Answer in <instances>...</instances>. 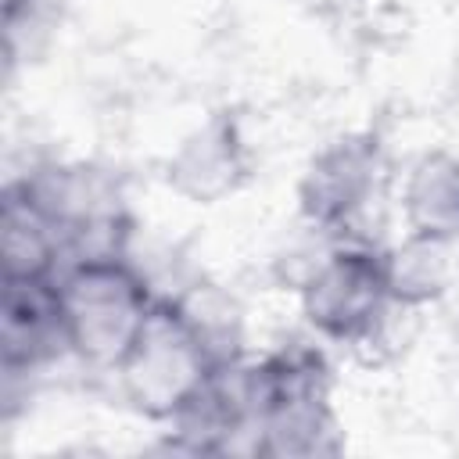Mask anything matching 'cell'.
Here are the masks:
<instances>
[{
  "mask_svg": "<svg viewBox=\"0 0 459 459\" xmlns=\"http://www.w3.org/2000/svg\"><path fill=\"white\" fill-rule=\"evenodd\" d=\"M402 212L409 233L459 244V158L448 151L420 154L405 176Z\"/></svg>",
  "mask_w": 459,
  "mask_h": 459,
  "instance_id": "cell-9",
  "label": "cell"
},
{
  "mask_svg": "<svg viewBox=\"0 0 459 459\" xmlns=\"http://www.w3.org/2000/svg\"><path fill=\"white\" fill-rule=\"evenodd\" d=\"M57 294L72 355L93 369H118L158 301L122 255L75 258L57 280Z\"/></svg>",
  "mask_w": 459,
  "mask_h": 459,
  "instance_id": "cell-2",
  "label": "cell"
},
{
  "mask_svg": "<svg viewBox=\"0 0 459 459\" xmlns=\"http://www.w3.org/2000/svg\"><path fill=\"white\" fill-rule=\"evenodd\" d=\"M115 373L126 402L140 416L154 423H172L179 409L204 387L215 366L179 319L176 305L169 298H158L140 337L133 341L129 355L118 362Z\"/></svg>",
  "mask_w": 459,
  "mask_h": 459,
  "instance_id": "cell-3",
  "label": "cell"
},
{
  "mask_svg": "<svg viewBox=\"0 0 459 459\" xmlns=\"http://www.w3.org/2000/svg\"><path fill=\"white\" fill-rule=\"evenodd\" d=\"M65 237L47 219V212L22 190V183L4 186L0 204V262L4 280H50L61 258Z\"/></svg>",
  "mask_w": 459,
  "mask_h": 459,
  "instance_id": "cell-8",
  "label": "cell"
},
{
  "mask_svg": "<svg viewBox=\"0 0 459 459\" xmlns=\"http://www.w3.org/2000/svg\"><path fill=\"white\" fill-rule=\"evenodd\" d=\"M169 301L176 305L179 319L186 323V330L194 333V341L201 344V351L215 369L244 362V316L240 305L222 287L197 280Z\"/></svg>",
  "mask_w": 459,
  "mask_h": 459,
  "instance_id": "cell-10",
  "label": "cell"
},
{
  "mask_svg": "<svg viewBox=\"0 0 459 459\" xmlns=\"http://www.w3.org/2000/svg\"><path fill=\"white\" fill-rule=\"evenodd\" d=\"M247 176H251V154L233 111L208 115L197 129H190L179 140V147L169 154L165 165L169 186L194 204H215L237 194Z\"/></svg>",
  "mask_w": 459,
  "mask_h": 459,
  "instance_id": "cell-6",
  "label": "cell"
},
{
  "mask_svg": "<svg viewBox=\"0 0 459 459\" xmlns=\"http://www.w3.org/2000/svg\"><path fill=\"white\" fill-rule=\"evenodd\" d=\"M391 305L384 255L362 244L326 251L301 280L305 323L341 344H366Z\"/></svg>",
  "mask_w": 459,
  "mask_h": 459,
  "instance_id": "cell-4",
  "label": "cell"
},
{
  "mask_svg": "<svg viewBox=\"0 0 459 459\" xmlns=\"http://www.w3.org/2000/svg\"><path fill=\"white\" fill-rule=\"evenodd\" d=\"M387 158L377 133H344L330 140L301 172L298 208L319 230H348L380 194Z\"/></svg>",
  "mask_w": 459,
  "mask_h": 459,
  "instance_id": "cell-5",
  "label": "cell"
},
{
  "mask_svg": "<svg viewBox=\"0 0 459 459\" xmlns=\"http://www.w3.org/2000/svg\"><path fill=\"white\" fill-rule=\"evenodd\" d=\"M255 452L316 459L344 448L341 423L330 405V366L316 348L290 344L244 366Z\"/></svg>",
  "mask_w": 459,
  "mask_h": 459,
  "instance_id": "cell-1",
  "label": "cell"
},
{
  "mask_svg": "<svg viewBox=\"0 0 459 459\" xmlns=\"http://www.w3.org/2000/svg\"><path fill=\"white\" fill-rule=\"evenodd\" d=\"M452 244L409 233L398 247L384 251V273H387V290L391 301L402 308H420L437 301L448 290L452 280Z\"/></svg>",
  "mask_w": 459,
  "mask_h": 459,
  "instance_id": "cell-11",
  "label": "cell"
},
{
  "mask_svg": "<svg viewBox=\"0 0 459 459\" xmlns=\"http://www.w3.org/2000/svg\"><path fill=\"white\" fill-rule=\"evenodd\" d=\"M72 351L61 294L50 280H4L0 298V366L7 377L36 373Z\"/></svg>",
  "mask_w": 459,
  "mask_h": 459,
  "instance_id": "cell-7",
  "label": "cell"
}]
</instances>
